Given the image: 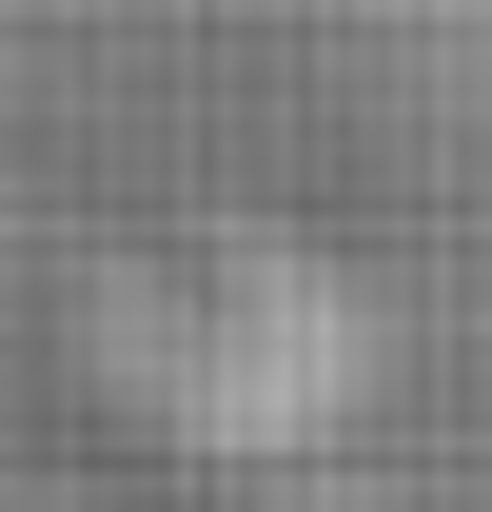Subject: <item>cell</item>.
Wrapping results in <instances>:
<instances>
[{
    "label": "cell",
    "instance_id": "obj_1",
    "mask_svg": "<svg viewBox=\"0 0 492 512\" xmlns=\"http://www.w3.org/2000/svg\"><path fill=\"white\" fill-rule=\"evenodd\" d=\"M335 394H355V316H335L276 237H237L217 276H197V375H178V414L217 453H276V434H315Z\"/></svg>",
    "mask_w": 492,
    "mask_h": 512
}]
</instances>
